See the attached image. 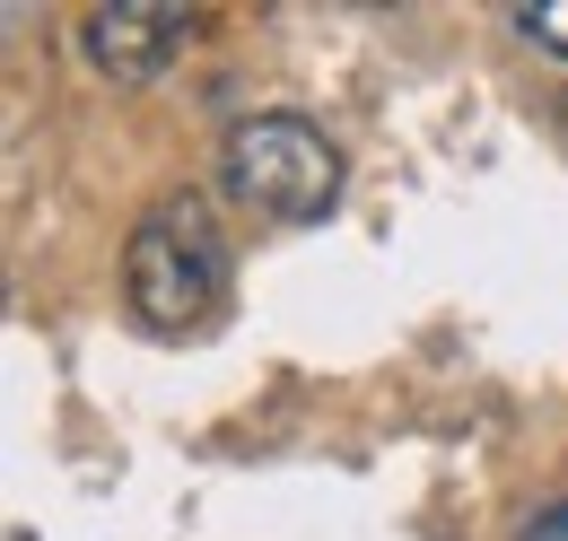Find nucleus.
Listing matches in <instances>:
<instances>
[{
  "label": "nucleus",
  "instance_id": "nucleus-1",
  "mask_svg": "<svg viewBox=\"0 0 568 541\" xmlns=\"http://www.w3.org/2000/svg\"><path fill=\"white\" fill-rule=\"evenodd\" d=\"M123 288H132V315L149 333H193L211 324L219 288H227V236L202 193H158L132 227V254H123Z\"/></svg>",
  "mask_w": 568,
  "mask_h": 541
},
{
  "label": "nucleus",
  "instance_id": "nucleus-2",
  "mask_svg": "<svg viewBox=\"0 0 568 541\" xmlns=\"http://www.w3.org/2000/svg\"><path fill=\"white\" fill-rule=\"evenodd\" d=\"M219 175L245 210L288 218V227H306V218H324L342 202V157L306 114H245L219 149Z\"/></svg>",
  "mask_w": 568,
  "mask_h": 541
},
{
  "label": "nucleus",
  "instance_id": "nucleus-3",
  "mask_svg": "<svg viewBox=\"0 0 568 541\" xmlns=\"http://www.w3.org/2000/svg\"><path fill=\"white\" fill-rule=\"evenodd\" d=\"M193 18L184 9H158V0H114V9H88L79 18V44L105 79H158V70L184 53Z\"/></svg>",
  "mask_w": 568,
  "mask_h": 541
},
{
  "label": "nucleus",
  "instance_id": "nucleus-4",
  "mask_svg": "<svg viewBox=\"0 0 568 541\" xmlns=\"http://www.w3.org/2000/svg\"><path fill=\"white\" fill-rule=\"evenodd\" d=\"M516 35L542 44L551 62H568V0H534V9H516Z\"/></svg>",
  "mask_w": 568,
  "mask_h": 541
},
{
  "label": "nucleus",
  "instance_id": "nucleus-5",
  "mask_svg": "<svg viewBox=\"0 0 568 541\" xmlns=\"http://www.w3.org/2000/svg\"><path fill=\"white\" fill-rule=\"evenodd\" d=\"M516 541H568V507H542V516H534Z\"/></svg>",
  "mask_w": 568,
  "mask_h": 541
}]
</instances>
